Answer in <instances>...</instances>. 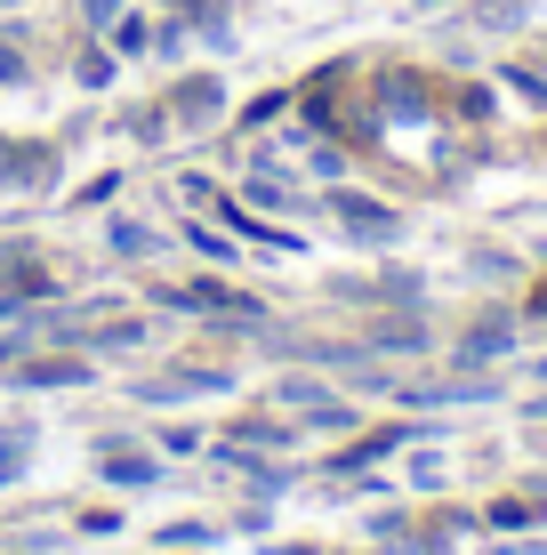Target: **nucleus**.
Here are the masks:
<instances>
[{"mask_svg": "<svg viewBox=\"0 0 547 555\" xmlns=\"http://www.w3.org/2000/svg\"><path fill=\"white\" fill-rule=\"evenodd\" d=\"M467 266H476V274H483V282H507V274H523V266H516V258H507V250H476V258H467Z\"/></svg>", "mask_w": 547, "mask_h": 555, "instance_id": "obj_28", "label": "nucleus"}, {"mask_svg": "<svg viewBox=\"0 0 547 555\" xmlns=\"http://www.w3.org/2000/svg\"><path fill=\"white\" fill-rule=\"evenodd\" d=\"M25 467H32V435L16 427V435H0V491L25 483Z\"/></svg>", "mask_w": 547, "mask_h": 555, "instance_id": "obj_18", "label": "nucleus"}, {"mask_svg": "<svg viewBox=\"0 0 547 555\" xmlns=\"http://www.w3.org/2000/svg\"><path fill=\"white\" fill-rule=\"evenodd\" d=\"M185 242H194V250H201V258H218V266H225V258H234V242H225V234H210V225H185Z\"/></svg>", "mask_w": 547, "mask_h": 555, "instance_id": "obj_29", "label": "nucleus"}, {"mask_svg": "<svg viewBox=\"0 0 547 555\" xmlns=\"http://www.w3.org/2000/svg\"><path fill=\"white\" fill-rule=\"evenodd\" d=\"M539 65H547V41H539Z\"/></svg>", "mask_w": 547, "mask_h": 555, "instance_id": "obj_40", "label": "nucleus"}, {"mask_svg": "<svg viewBox=\"0 0 547 555\" xmlns=\"http://www.w3.org/2000/svg\"><path fill=\"white\" fill-rule=\"evenodd\" d=\"M419 9H427V16H435V9H459V0H419Z\"/></svg>", "mask_w": 547, "mask_h": 555, "instance_id": "obj_38", "label": "nucleus"}, {"mask_svg": "<svg viewBox=\"0 0 547 555\" xmlns=\"http://www.w3.org/2000/svg\"><path fill=\"white\" fill-rule=\"evenodd\" d=\"M363 347H370V354H427V347H435V331H427L419 306H394V314H379V322L363 331Z\"/></svg>", "mask_w": 547, "mask_h": 555, "instance_id": "obj_9", "label": "nucleus"}, {"mask_svg": "<svg viewBox=\"0 0 547 555\" xmlns=\"http://www.w3.org/2000/svg\"><path fill=\"white\" fill-rule=\"evenodd\" d=\"M25 258H41V250H32V242H0V274H9V266H25Z\"/></svg>", "mask_w": 547, "mask_h": 555, "instance_id": "obj_35", "label": "nucleus"}, {"mask_svg": "<svg viewBox=\"0 0 547 555\" xmlns=\"http://www.w3.org/2000/svg\"><path fill=\"white\" fill-rule=\"evenodd\" d=\"M225 443H250V451H290V443H298V427H290V418H242V427L225 435Z\"/></svg>", "mask_w": 547, "mask_h": 555, "instance_id": "obj_14", "label": "nucleus"}, {"mask_svg": "<svg viewBox=\"0 0 547 555\" xmlns=\"http://www.w3.org/2000/svg\"><path fill=\"white\" fill-rule=\"evenodd\" d=\"M419 435H427V427H419V418H394V427H370V435H354V443H347V451H330V459H323V467H330V475H363V467H379V459H387V451H403V443H419Z\"/></svg>", "mask_w": 547, "mask_h": 555, "instance_id": "obj_7", "label": "nucleus"}, {"mask_svg": "<svg viewBox=\"0 0 547 555\" xmlns=\"http://www.w3.org/2000/svg\"><path fill=\"white\" fill-rule=\"evenodd\" d=\"M97 475L113 491H145V483H161V459H145V451H129V443H97Z\"/></svg>", "mask_w": 547, "mask_h": 555, "instance_id": "obj_11", "label": "nucleus"}, {"mask_svg": "<svg viewBox=\"0 0 547 555\" xmlns=\"http://www.w3.org/2000/svg\"><path fill=\"white\" fill-rule=\"evenodd\" d=\"M89 378H97V362L65 347V354H25V362L9 371V387H25V395H49V387H89Z\"/></svg>", "mask_w": 547, "mask_h": 555, "instance_id": "obj_6", "label": "nucleus"}, {"mask_svg": "<svg viewBox=\"0 0 547 555\" xmlns=\"http://www.w3.org/2000/svg\"><path fill=\"white\" fill-rule=\"evenodd\" d=\"M523 491H532V500H539V507H547V475H532V483H523Z\"/></svg>", "mask_w": 547, "mask_h": 555, "instance_id": "obj_36", "label": "nucleus"}, {"mask_svg": "<svg viewBox=\"0 0 547 555\" xmlns=\"http://www.w3.org/2000/svg\"><path fill=\"white\" fill-rule=\"evenodd\" d=\"M225 387H242L225 362H178V371H161V378H145V403H194V395H225Z\"/></svg>", "mask_w": 547, "mask_h": 555, "instance_id": "obj_4", "label": "nucleus"}, {"mask_svg": "<svg viewBox=\"0 0 547 555\" xmlns=\"http://www.w3.org/2000/svg\"><path fill=\"white\" fill-rule=\"evenodd\" d=\"M25 81H32L25 49H16V41H0V89H25Z\"/></svg>", "mask_w": 547, "mask_h": 555, "instance_id": "obj_26", "label": "nucleus"}, {"mask_svg": "<svg viewBox=\"0 0 547 555\" xmlns=\"http://www.w3.org/2000/svg\"><path fill=\"white\" fill-rule=\"evenodd\" d=\"M129 9V0H81V25L89 33H113V16H121Z\"/></svg>", "mask_w": 547, "mask_h": 555, "instance_id": "obj_31", "label": "nucleus"}, {"mask_svg": "<svg viewBox=\"0 0 547 555\" xmlns=\"http://www.w3.org/2000/svg\"><path fill=\"white\" fill-rule=\"evenodd\" d=\"M307 162H314V178H347V153L338 145H307Z\"/></svg>", "mask_w": 547, "mask_h": 555, "instance_id": "obj_32", "label": "nucleus"}, {"mask_svg": "<svg viewBox=\"0 0 547 555\" xmlns=\"http://www.w3.org/2000/svg\"><path fill=\"white\" fill-rule=\"evenodd\" d=\"M483 531H499V540H523V531H547V507L532 491H507V500L483 507Z\"/></svg>", "mask_w": 547, "mask_h": 555, "instance_id": "obj_12", "label": "nucleus"}, {"mask_svg": "<svg viewBox=\"0 0 547 555\" xmlns=\"http://www.w3.org/2000/svg\"><path fill=\"white\" fill-rule=\"evenodd\" d=\"M32 185H56V145L0 138V194H32Z\"/></svg>", "mask_w": 547, "mask_h": 555, "instance_id": "obj_8", "label": "nucleus"}, {"mask_svg": "<svg viewBox=\"0 0 547 555\" xmlns=\"http://www.w3.org/2000/svg\"><path fill=\"white\" fill-rule=\"evenodd\" d=\"M370 105H379V121H435L443 113V89L427 81L419 65H387V73H370Z\"/></svg>", "mask_w": 547, "mask_h": 555, "instance_id": "obj_1", "label": "nucleus"}, {"mask_svg": "<svg viewBox=\"0 0 547 555\" xmlns=\"http://www.w3.org/2000/svg\"><path fill=\"white\" fill-rule=\"evenodd\" d=\"M330 209H338V225H347L354 242H370V250H387V242H403V209H387V202L354 194V185H330Z\"/></svg>", "mask_w": 547, "mask_h": 555, "instance_id": "obj_3", "label": "nucleus"}, {"mask_svg": "<svg viewBox=\"0 0 547 555\" xmlns=\"http://www.w3.org/2000/svg\"><path fill=\"white\" fill-rule=\"evenodd\" d=\"M0 9H16V0H0Z\"/></svg>", "mask_w": 547, "mask_h": 555, "instance_id": "obj_41", "label": "nucleus"}, {"mask_svg": "<svg viewBox=\"0 0 547 555\" xmlns=\"http://www.w3.org/2000/svg\"><path fill=\"white\" fill-rule=\"evenodd\" d=\"M523 411H532V418H539V427H547V395H532V403H523Z\"/></svg>", "mask_w": 547, "mask_h": 555, "instance_id": "obj_37", "label": "nucleus"}, {"mask_svg": "<svg viewBox=\"0 0 547 555\" xmlns=\"http://www.w3.org/2000/svg\"><path fill=\"white\" fill-rule=\"evenodd\" d=\"M274 395H282V403H290V411H314V403H323L330 387H323V378H282Z\"/></svg>", "mask_w": 547, "mask_h": 555, "instance_id": "obj_24", "label": "nucleus"}, {"mask_svg": "<svg viewBox=\"0 0 547 555\" xmlns=\"http://www.w3.org/2000/svg\"><path fill=\"white\" fill-rule=\"evenodd\" d=\"M516 338H523V314L516 306H492V314H476L459 338H451V362H459V371H492V362L516 354Z\"/></svg>", "mask_w": 547, "mask_h": 555, "instance_id": "obj_2", "label": "nucleus"}, {"mask_svg": "<svg viewBox=\"0 0 547 555\" xmlns=\"http://www.w3.org/2000/svg\"><path fill=\"white\" fill-rule=\"evenodd\" d=\"M443 105L459 113V121H476V129H483V121H492V113H499V98H492V89H483V81H459V89H443Z\"/></svg>", "mask_w": 547, "mask_h": 555, "instance_id": "obj_15", "label": "nucleus"}, {"mask_svg": "<svg viewBox=\"0 0 547 555\" xmlns=\"http://www.w3.org/2000/svg\"><path fill=\"white\" fill-rule=\"evenodd\" d=\"M161 547H169V555H178V547H210V524H169Z\"/></svg>", "mask_w": 547, "mask_h": 555, "instance_id": "obj_30", "label": "nucleus"}, {"mask_svg": "<svg viewBox=\"0 0 547 555\" xmlns=\"http://www.w3.org/2000/svg\"><path fill=\"white\" fill-rule=\"evenodd\" d=\"M169 121H178V129H210L218 121V113H225V81H218V73H178V81H169Z\"/></svg>", "mask_w": 547, "mask_h": 555, "instance_id": "obj_5", "label": "nucleus"}, {"mask_svg": "<svg viewBox=\"0 0 547 555\" xmlns=\"http://www.w3.org/2000/svg\"><path fill=\"white\" fill-rule=\"evenodd\" d=\"M298 418H307L314 435H354V403H347V395H323V403L298 411Z\"/></svg>", "mask_w": 547, "mask_h": 555, "instance_id": "obj_17", "label": "nucleus"}, {"mask_svg": "<svg viewBox=\"0 0 547 555\" xmlns=\"http://www.w3.org/2000/svg\"><path fill=\"white\" fill-rule=\"evenodd\" d=\"M499 89H507L516 105L547 113V65H523V56H516V65H499Z\"/></svg>", "mask_w": 547, "mask_h": 555, "instance_id": "obj_13", "label": "nucleus"}, {"mask_svg": "<svg viewBox=\"0 0 547 555\" xmlns=\"http://www.w3.org/2000/svg\"><path fill=\"white\" fill-rule=\"evenodd\" d=\"M282 113H290V89H266V98L242 105V129H266V121H282Z\"/></svg>", "mask_w": 547, "mask_h": 555, "instance_id": "obj_23", "label": "nucleus"}, {"mask_svg": "<svg viewBox=\"0 0 547 555\" xmlns=\"http://www.w3.org/2000/svg\"><path fill=\"white\" fill-rule=\"evenodd\" d=\"M476 25L483 33H516L523 25V0H476Z\"/></svg>", "mask_w": 547, "mask_h": 555, "instance_id": "obj_22", "label": "nucleus"}, {"mask_svg": "<svg viewBox=\"0 0 547 555\" xmlns=\"http://www.w3.org/2000/svg\"><path fill=\"white\" fill-rule=\"evenodd\" d=\"M113 49H121V56H145V49H154V25H145V16H113Z\"/></svg>", "mask_w": 547, "mask_h": 555, "instance_id": "obj_19", "label": "nucleus"}, {"mask_svg": "<svg viewBox=\"0 0 547 555\" xmlns=\"http://www.w3.org/2000/svg\"><path fill=\"white\" fill-rule=\"evenodd\" d=\"M105 242H113L121 258H154V250H161V234H154V225H138V218H113Z\"/></svg>", "mask_w": 547, "mask_h": 555, "instance_id": "obj_16", "label": "nucleus"}, {"mask_svg": "<svg viewBox=\"0 0 547 555\" xmlns=\"http://www.w3.org/2000/svg\"><path fill=\"white\" fill-rule=\"evenodd\" d=\"M113 194H121V169H105V178H89V185H81V194H73V202H81V209H105Z\"/></svg>", "mask_w": 547, "mask_h": 555, "instance_id": "obj_27", "label": "nucleus"}, {"mask_svg": "<svg viewBox=\"0 0 547 555\" xmlns=\"http://www.w3.org/2000/svg\"><path fill=\"white\" fill-rule=\"evenodd\" d=\"M25 347H32V322H25V331H9V338H0V371H16V362H25Z\"/></svg>", "mask_w": 547, "mask_h": 555, "instance_id": "obj_33", "label": "nucleus"}, {"mask_svg": "<svg viewBox=\"0 0 547 555\" xmlns=\"http://www.w3.org/2000/svg\"><path fill=\"white\" fill-rule=\"evenodd\" d=\"M73 81H81V89H113V49L89 41V49H81V65H73Z\"/></svg>", "mask_w": 547, "mask_h": 555, "instance_id": "obj_20", "label": "nucleus"}, {"mask_svg": "<svg viewBox=\"0 0 547 555\" xmlns=\"http://www.w3.org/2000/svg\"><path fill=\"white\" fill-rule=\"evenodd\" d=\"M516 314H523V322H547V274L532 282V291H523V306H516Z\"/></svg>", "mask_w": 547, "mask_h": 555, "instance_id": "obj_34", "label": "nucleus"}, {"mask_svg": "<svg viewBox=\"0 0 547 555\" xmlns=\"http://www.w3.org/2000/svg\"><path fill=\"white\" fill-rule=\"evenodd\" d=\"M539 145H547V138H539Z\"/></svg>", "mask_w": 547, "mask_h": 555, "instance_id": "obj_42", "label": "nucleus"}, {"mask_svg": "<svg viewBox=\"0 0 547 555\" xmlns=\"http://www.w3.org/2000/svg\"><path fill=\"white\" fill-rule=\"evenodd\" d=\"M532 378H539V387H547V354H539V362H532Z\"/></svg>", "mask_w": 547, "mask_h": 555, "instance_id": "obj_39", "label": "nucleus"}, {"mask_svg": "<svg viewBox=\"0 0 547 555\" xmlns=\"http://www.w3.org/2000/svg\"><path fill=\"white\" fill-rule=\"evenodd\" d=\"M242 202H250V209H298V194L282 178H250V185H242Z\"/></svg>", "mask_w": 547, "mask_h": 555, "instance_id": "obj_21", "label": "nucleus"}, {"mask_svg": "<svg viewBox=\"0 0 547 555\" xmlns=\"http://www.w3.org/2000/svg\"><path fill=\"white\" fill-rule=\"evenodd\" d=\"M347 298H370V306H419L427 298V274H411V266H387V274L370 282H338Z\"/></svg>", "mask_w": 547, "mask_h": 555, "instance_id": "obj_10", "label": "nucleus"}, {"mask_svg": "<svg viewBox=\"0 0 547 555\" xmlns=\"http://www.w3.org/2000/svg\"><path fill=\"white\" fill-rule=\"evenodd\" d=\"M138 338H145V322H105V331L89 338V347H97V354H113V347H138Z\"/></svg>", "mask_w": 547, "mask_h": 555, "instance_id": "obj_25", "label": "nucleus"}]
</instances>
